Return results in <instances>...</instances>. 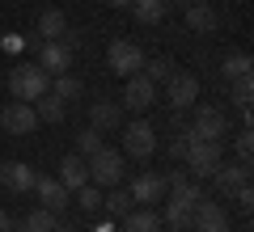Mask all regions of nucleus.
Instances as JSON below:
<instances>
[{
	"label": "nucleus",
	"mask_w": 254,
	"mask_h": 232,
	"mask_svg": "<svg viewBox=\"0 0 254 232\" xmlns=\"http://www.w3.org/2000/svg\"><path fill=\"white\" fill-rule=\"evenodd\" d=\"M187 173L195 182H203V178H212V169H216L220 161H225V143H216V139H190L187 135Z\"/></svg>",
	"instance_id": "f257e3e1"
},
{
	"label": "nucleus",
	"mask_w": 254,
	"mask_h": 232,
	"mask_svg": "<svg viewBox=\"0 0 254 232\" xmlns=\"http://www.w3.org/2000/svg\"><path fill=\"white\" fill-rule=\"evenodd\" d=\"M47 89H51V76H47L38 63H17V68L9 72V93H13V101H38Z\"/></svg>",
	"instance_id": "f03ea898"
},
{
	"label": "nucleus",
	"mask_w": 254,
	"mask_h": 232,
	"mask_svg": "<svg viewBox=\"0 0 254 232\" xmlns=\"http://www.w3.org/2000/svg\"><path fill=\"white\" fill-rule=\"evenodd\" d=\"M85 169H89V182L98 190H110V186H119L123 182V152H115V148H98L85 161Z\"/></svg>",
	"instance_id": "7ed1b4c3"
},
{
	"label": "nucleus",
	"mask_w": 254,
	"mask_h": 232,
	"mask_svg": "<svg viewBox=\"0 0 254 232\" xmlns=\"http://www.w3.org/2000/svg\"><path fill=\"white\" fill-rule=\"evenodd\" d=\"M106 63L115 76H136L140 68H144V51H140L131 38H115V43L106 46Z\"/></svg>",
	"instance_id": "20e7f679"
},
{
	"label": "nucleus",
	"mask_w": 254,
	"mask_h": 232,
	"mask_svg": "<svg viewBox=\"0 0 254 232\" xmlns=\"http://www.w3.org/2000/svg\"><path fill=\"white\" fill-rule=\"evenodd\" d=\"M153 152H157V131H153V123H144V118L127 123V131H123V156H131V161H148Z\"/></svg>",
	"instance_id": "39448f33"
},
{
	"label": "nucleus",
	"mask_w": 254,
	"mask_h": 232,
	"mask_svg": "<svg viewBox=\"0 0 254 232\" xmlns=\"http://www.w3.org/2000/svg\"><path fill=\"white\" fill-rule=\"evenodd\" d=\"M187 135H190V139H216V143H225V135H229V118H225V110H216V106H199V110H195V123L187 127Z\"/></svg>",
	"instance_id": "423d86ee"
},
{
	"label": "nucleus",
	"mask_w": 254,
	"mask_h": 232,
	"mask_svg": "<svg viewBox=\"0 0 254 232\" xmlns=\"http://www.w3.org/2000/svg\"><path fill=\"white\" fill-rule=\"evenodd\" d=\"M115 101H119L123 110H136V114H140V110H148V106L157 101V85L148 81L144 72H136V76H123V97H115Z\"/></svg>",
	"instance_id": "0eeeda50"
},
{
	"label": "nucleus",
	"mask_w": 254,
	"mask_h": 232,
	"mask_svg": "<svg viewBox=\"0 0 254 232\" xmlns=\"http://www.w3.org/2000/svg\"><path fill=\"white\" fill-rule=\"evenodd\" d=\"M165 194H170V203H178V207H199V198H203V186L195 178H190L187 169H174L170 178H165Z\"/></svg>",
	"instance_id": "6e6552de"
},
{
	"label": "nucleus",
	"mask_w": 254,
	"mask_h": 232,
	"mask_svg": "<svg viewBox=\"0 0 254 232\" xmlns=\"http://www.w3.org/2000/svg\"><path fill=\"white\" fill-rule=\"evenodd\" d=\"M195 97H199V76H195V72H174L170 81H165V101H170L174 110L195 106Z\"/></svg>",
	"instance_id": "1a4fd4ad"
},
{
	"label": "nucleus",
	"mask_w": 254,
	"mask_h": 232,
	"mask_svg": "<svg viewBox=\"0 0 254 232\" xmlns=\"http://www.w3.org/2000/svg\"><path fill=\"white\" fill-rule=\"evenodd\" d=\"M0 127H4L9 135H30V131L38 127V114H34L30 101H9L4 114H0Z\"/></svg>",
	"instance_id": "9d476101"
},
{
	"label": "nucleus",
	"mask_w": 254,
	"mask_h": 232,
	"mask_svg": "<svg viewBox=\"0 0 254 232\" xmlns=\"http://www.w3.org/2000/svg\"><path fill=\"white\" fill-rule=\"evenodd\" d=\"M38 68H43L47 76H60V72H68V68H72V46L64 43V38L43 43V46H38Z\"/></svg>",
	"instance_id": "9b49d317"
},
{
	"label": "nucleus",
	"mask_w": 254,
	"mask_h": 232,
	"mask_svg": "<svg viewBox=\"0 0 254 232\" xmlns=\"http://www.w3.org/2000/svg\"><path fill=\"white\" fill-rule=\"evenodd\" d=\"M34 194L47 211H64V207L72 203V190L64 186L60 178H34Z\"/></svg>",
	"instance_id": "f8f14e48"
},
{
	"label": "nucleus",
	"mask_w": 254,
	"mask_h": 232,
	"mask_svg": "<svg viewBox=\"0 0 254 232\" xmlns=\"http://www.w3.org/2000/svg\"><path fill=\"white\" fill-rule=\"evenodd\" d=\"M190 224H195V232H229V211H225L220 203H208V198H199V207H195Z\"/></svg>",
	"instance_id": "ddd939ff"
},
{
	"label": "nucleus",
	"mask_w": 254,
	"mask_h": 232,
	"mask_svg": "<svg viewBox=\"0 0 254 232\" xmlns=\"http://www.w3.org/2000/svg\"><path fill=\"white\" fill-rule=\"evenodd\" d=\"M34 178H38V173L30 169L26 161H9V165H0V186L9 190V194H26V190H34Z\"/></svg>",
	"instance_id": "4468645a"
},
{
	"label": "nucleus",
	"mask_w": 254,
	"mask_h": 232,
	"mask_svg": "<svg viewBox=\"0 0 254 232\" xmlns=\"http://www.w3.org/2000/svg\"><path fill=\"white\" fill-rule=\"evenodd\" d=\"M131 203H140V207H153V203H161L165 198V178L161 173H140L136 182H131Z\"/></svg>",
	"instance_id": "2eb2a0df"
},
{
	"label": "nucleus",
	"mask_w": 254,
	"mask_h": 232,
	"mask_svg": "<svg viewBox=\"0 0 254 232\" xmlns=\"http://www.w3.org/2000/svg\"><path fill=\"white\" fill-rule=\"evenodd\" d=\"M89 127H98V131H115V127H123V106H119L115 97L89 101Z\"/></svg>",
	"instance_id": "dca6fc26"
},
{
	"label": "nucleus",
	"mask_w": 254,
	"mask_h": 232,
	"mask_svg": "<svg viewBox=\"0 0 254 232\" xmlns=\"http://www.w3.org/2000/svg\"><path fill=\"white\" fill-rule=\"evenodd\" d=\"M246 178H250V165H242V161H237V165H225V161H220L216 169H212V186H216L220 198H229Z\"/></svg>",
	"instance_id": "f3484780"
},
{
	"label": "nucleus",
	"mask_w": 254,
	"mask_h": 232,
	"mask_svg": "<svg viewBox=\"0 0 254 232\" xmlns=\"http://www.w3.org/2000/svg\"><path fill=\"white\" fill-rule=\"evenodd\" d=\"M55 178H60L64 186H68V190L76 194V190H81L85 182H89V169H85V156H76V152H72V156H64V161H60V173H55Z\"/></svg>",
	"instance_id": "a211bd4d"
},
{
	"label": "nucleus",
	"mask_w": 254,
	"mask_h": 232,
	"mask_svg": "<svg viewBox=\"0 0 254 232\" xmlns=\"http://www.w3.org/2000/svg\"><path fill=\"white\" fill-rule=\"evenodd\" d=\"M131 17L140 26H161L170 17V0H131Z\"/></svg>",
	"instance_id": "6ab92c4d"
},
{
	"label": "nucleus",
	"mask_w": 254,
	"mask_h": 232,
	"mask_svg": "<svg viewBox=\"0 0 254 232\" xmlns=\"http://www.w3.org/2000/svg\"><path fill=\"white\" fill-rule=\"evenodd\" d=\"M187 26L195 30V34H212V30L220 26V17H216V9H212L208 0H203V4H187Z\"/></svg>",
	"instance_id": "aec40b11"
},
{
	"label": "nucleus",
	"mask_w": 254,
	"mask_h": 232,
	"mask_svg": "<svg viewBox=\"0 0 254 232\" xmlns=\"http://www.w3.org/2000/svg\"><path fill=\"white\" fill-rule=\"evenodd\" d=\"M64 30H68L64 9H43V13H38V38H43V43H55Z\"/></svg>",
	"instance_id": "412c9836"
},
{
	"label": "nucleus",
	"mask_w": 254,
	"mask_h": 232,
	"mask_svg": "<svg viewBox=\"0 0 254 232\" xmlns=\"http://www.w3.org/2000/svg\"><path fill=\"white\" fill-rule=\"evenodd\" d=\"M123 228L127 232H161V215H157L153 207H140V211L123 215Z\"/></svg>",
	"instance_id": "4be33fe9"
},
{
	"label": "nucleus",
	"mask_w": 254,
	"mask_h": 232,
	"mask_svg": "<svg viewBox=\"0 0 254 232\" xmlns=\"http://www.w3.org/2000/svg\"><path fill=\"white\" fill-rule=\"evenodd\" d=\"M47 93H55V97L68 106V101H76V97L85 93V85H81V76H72V72H60V76L51 81V89H47Z\"/></svg>",
	"instance_id": "5701e85b"
},
{
	"label": "nucleus",
	"mask_w": 254,
	"mask_h": 232,
	"mask_svg": "<svg viewBox=\"0 0 254 232\" xmlns=\"http://www.w3.org/2000/svg\"><path fill=\"white\" fill-rule=\"evenodd\" d=\"M34 106V114H38V123H64V114H68V106H64L55 93H43L38 101H30Z\"/></svg>",
	"instance_id": "b1692460"
},
{
	"label": "nucleus",
	"mask_w": 254,
	"mask_h": 232,
	"mask_svg": "<svg viewBox=\"0 0 254 232\" xmlns=\"http://www.w3.org/2000/svg\"><path fill=\"white\" fill-rule=\"evenodd\" d=\"M140 72H144V76H148L153 85H165V81H170V76H174L178 68H174V59L157 55V59H144V68H140Z\"/></svg>",
	"instance_id": "393cba45"
},
{
	"label": "nucleus",
	"mask_w": 254,
	"mask_h": 232,
	"mask_svg": "<svg viewBox=\"0 0 254 232\" xmlns=\"http://www.w3.org/2000/svg\"><path fill=\"white\" fill-rule=\"evenodd\" d=\"M17 228H21V232H51V228H55V211L38 207V211L21 215V224H17Z\"/></svg>",
	"instance_id": "a878e982"
},
{
	"label": "nucleus",
	"mask_w": 254,
	"mask_h": 232,
	"mask_svg": "<svg viewBox=\"0 0 254 232\" xmlns=\"http://www.w3.org/2000/svg\"><path fill=\"white\" fill-rule=\"evenodd\" d=\"M220 76H225V81L250 76V55H246V51H233V55H225V63H220Z\"/></svg>",
	"instance_id": "bb28decb"
},
{
	"label": "nucleus",
	"mask_w": 254,
	"mask_h": 232,
	"mask_svg": "<svg viewBox=\"0 0 254 232\" xmlns=\"http://www.w3.org/2000/svg\"><path fill=\"white\" fill-rule=\"evenodd\" d=\"M190 207H178V203H165V215H161V228H190Z\"/></svg>",
	"instance_id": "cd10ccee"
},
{
	"label": "nucleus",
	"mask_w": 254,
	"mask_h": 232,
	"mask_svg": "<svg viewBox=\"0 0 254 232\" xmlns=\"http://www.w3.org/2000/svg\"><path fill=\"white\" fill-rule=\"evenodd\" d=\"M76 207H81V211H89V215H98V211H102V190L93 186V182H85V186L76 190Z\"/></svg>",
	"instance_id": "c85d7f7f"
},
{
	"label": "nucleus",
	"mask_w": 254,
	"mask_h": 232,
	"mask_svg": "<svg viewBox=\"0 0 254 232\" xmlns=\"http://www.w3.org/2000/svg\"><path fill=\"white\" fill-rule=\"evenodd\" d=\"M98 148H102V131H98V127H85V131L76 135V156H85V161H89Z\"/></svg>",
	"instance_id": "c756f323"
},
{
	"label": "nucleus",
	"mask_w": 254,
	"mask_h": 232,
	"mask_svg": "<svg viewBox=\"0 0 254 232\" xmlns=\"http://www.w3.org/2000/svg\"><path fill=\"white\" fill-rule=\"evenodd\" d=\"M127 203H131V194H127V190H119V186H110V198H102V207H106L110 215H119V220L127 215Z\"/></svg>",
	"instance_id": "7c9ffc66"
},
{
	"label": "nucleus",
	"mask_w": 254,
	"mask_h": 232,
	"mask_svg": "<svg viewBox=\"0 0 254 232\" xmlns=\"http://www.w3.org/2000/svg\"><path fill=\"white\" fill-rule=\"evenodd\" d=\"M250 93H254V81H250V76H237L233 89H229V97H233V106L242 110V106H250Z\"/></svg>",
	"instance_id": "2f4dec72"
},
{
	"label": "nucleus",
	"mask_w": 254,
	"mask_h": 232,
	"mask_svg": "<svg viewBox=\"0 0 254 232\" xmlns=\"http://www.w3.org/2000/svg\"><path fill=\"white\" fill-rule=\"evenodd\" d=\"M233 148H237V161H242V165H250V156H254V131H250V127H242V131H237Z\"/></svg>",
	"instance_id": "473e14b6"
},
{
	"label": "nucleus",
	"mask_w": 254,
	"mask_h": 232,
	"mask_svg": "<svg viewBox=\"0 0 254 232\" xmlns=\"http://www.w3.org/2000/svg\"><path fill=\"white\" fill-rule=\"evenodd\" d=\"M229 198H233V203L242 207V211H250V207H254V190H250V178H246V182H242V186H237Z\"/></svg>",
	"instance_id": "72a5a7b5"
},
{
	"label": "nucleus",
	"mask_w": 254,
	"mask_h": 232,
	"mask_svg": "<svg viewBox=\"0 0 254 232\" xmlns=\"http://www.w3.org/2000/svg\"><path fill=\"white\" fill-rule=\"evenodd\" d=\"M170 156H174V161H182V156H187V131H178V135L170 139Z\"/></svg>",
	"instance_id": "f704fd0d"
},
{
	"label": "nucleus",
	"mask_w": 254,
	"mask_h": 232,
	"mask_svg": "<svg viewBox=\"0 0 254 232\" xmlns=\"http://www.w3.org/2000/svg\"><path fill=\"white\" fill-rule=\"evenodd\" d=\"M9 228H13V220H9L4 211H0V232H9Z\"/></svg>",
	"instance_id": "c9c22d12"
},
{
	"label": "nucleus",
	"mask_w": 254,
	"mask_h": 232,
	"mask_svg": "<svg viewBox=\"0 0 254 232\" xmlns=\"http://www.w3.org/2000/svg\"><path fill=\"white\" fill-rule=\"evenodd\" d=\"M106 4H115V9H131V0H106Z\"/></svg>",
	"instance_id": "e433bc0d"
},
{
	"label": "nucleus",
	"mask_w": 254,
	"mask_h": 232,
	"mask_svg": "<svg viewBox=\"0 0 254 232\" xmlns=\"http://www.w3.org/2000/svg\"><path fill=\"white\" fill-rule=\"evenodd\" d=\"M51 232H76V228H64V224H55V228Z\"/></svg>",
	"instance_id": "4c0bfd02"
},
{
	"label": "nucleus",
	"mask_w": 254,
	"mask_h": 232,
	"mask_svg": "<svg viewBox=\"0 0 254 232\" xmlns=\"http://www.w3.org/2000/svg\"><path fill=\"white\" fill-rule=\"evenodd\" d=\"M178 4H203V0H178Z\"/></svg>",
	"instance_id": "58836bf2"
}]
</instances>
